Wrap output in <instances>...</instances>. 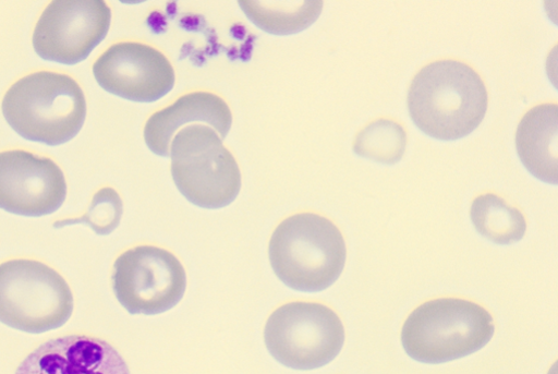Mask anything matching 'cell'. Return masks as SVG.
<instances>
[{
	"label": "cell",
	"instance_id": "7",
	"mask_svg": "<svg viewBox=\"0 0 558 374\" xmlns=\"http://www.w3.org/2000/svg\"><path fill=\"white\" fill-rule=\"evenodd\" d=\"M265 343L281 364L315 370L340 353L345 331L336 312L313 302H291L276 310L265 327Z\"/></svg>",
	"mask_w": 558,
	"mask_h": 374
},
{
	"label": "cell",
	"instance_id": "17",
	"mask_svg": "<svg viewBox=\"0 0 558 374\" xmlns=\"http://www.w3.org/2000/svg\"><path fill=\"white\" fill-rule=\"evenodd\" d=\"M404 129L391 120L380 119L362 130L353 144L355 155L383 165L399 162L405 152Z\"/></svg>",
	"mask_w": 558,
	"mask_h": 374
},
{
	"label": "cell",
	"instance_id": "12",
	"mask_svg": "<svg viewBox=\"0 0 558 374\" xmlns=\"http://www.w3.org/2000/svg\"><path fill=\"white\" fill-rule=\"evenodd\" d=\"M15 374H131L122 354L108 341L69 335L34 350Z\"/></svg>",
	"mask_w": 558,
	"mask_h": 374
},
{
	"label": "cell",
	"instance_id": "16",
	"mask_svg": "<svg viewBox=\"0 0 558 374\" xmlns=\"http://www.w3.org/2000/svg\"><path fill=\"white\" fill-rule=\"evenodd\" d=\"M470 218L482 237L499 245L519 242L526 231L522 213L495 194L477 196L471 205Z\"/></svg>",
	"mask_w": 558,
	"mask_h": 374
},
{
	"label": "cell",
	"instance_id": "8",
	"mask_svg": "<svg viewBox=\"0 0 558 374\" xmlns=\"http://www.w3.org/2000/svg\"><path fill=\"white\" fill-rule=\"evenodd\" d=\"M113 290L131 314L165 313L183 299L187 276L171 252L142 245L123 253L114 264Z\"/></svg>",
	"mask_w": 558,
	"mask_h": 374
},
{
	"label": "cell",
	"instance_id": "5",
	"mask_svg": "<svg viewBox=\"0 0 558 374\" xmlns=\"http://www.w3.org/2000/svg\"><path fill=\"white\" fill-rule=\"evenodd\" d=\"M170 158L174 183L193 205L220 209L239 196L241 170L213 128L191 124L179 131L171 143Z\"/></svg>",
	"mask_w": 558,
	"mask_h": 374
},
{
	"label": "cell",
	"instance_id": "2",
	"mask_svg": "<svg viewBox=\"0 0 558 374\" xmlns=\"http://www.w3.org/2000/svg\"><path fill=\"white\" fill-rule=\"evenodd\" d=\"M2 110L10 126L23 138L57 147L74 140L84 128L87 100L71 76L38 72L9 89Z\"/></svg>",
	"mask_w": 558,
	"mask_h": 374
},
{
	"label": "cell",
	"instance_id": "6",
	"mask_svg": "<svg viewBox=\"0 0 558 374\" xmlns=\"http://www.w3.org/2000/svg\"><path fill=\"white\" fill-rule=\"evenodd\" d=\"M74 312L68 281L52 267L34 260L0 264V322L31 334L62 327Z\"/></svg>",
	"mask_w": 558,
	"mask_h": 374
},
{
	"label": "cell",
	"instance_id": "13",
	"mask_svg": "<svg viewBox=\"0 0 558 374\" xmlns=\"http://www.w3.org/2000/svg\"><path fill=\"white\" fill-rule=\"evenodd\" d=\"M232 122V112L222 98L198 92L185 95L172 106L153 114L145 126L144 137L154 154L170 158L171 143L182 129L191 124H205L216 130L225 141Z\"/></svg>",
	"mask_w": 558,
	"mask_h": 374
},
{
	"label": "cell",
	"instance_id": "11",
	"mask_svg": "<svg viewBox=\"0 0 558 374\" xmlns=\"http://www.w3.org/2000/svg\"><path fill=\"white\" fill-rule=\"evenodd\" d=\"M66 196L65 174L52 159L26 150L0 153V209L43 217L58 212Z\"/></svg>",
	"mask_w": 558,
	"mask_h": 374
},
{
	"label": "cell",
	"instance_id": "15",
	"mask_svg": "<svg viewBox=\"0 0 558 374\" xmlns=\"http://www.w3.org/2000/svg\"><path fill=\"white\" fill-rule=\"evenodd\" d=\"M246 17L260 31L274 36H291L308 29L323 12V2H240Z\"/></svg>",
	"mask_w": 558,
	"mask_h": 374
},
{
	"label": "cell",
	"instance_id": "14",
	"mask_svg": "<svg viewBox=\"0 0 558 374\" xmlns=\"http://www.w3.org/2000/svg\"><path fill=\"white\" fill-rule=\"evenodd\" d=\"M558 107L545 104L532 108L515 132V148L524 168L537 180L557 185Z\"/></svg>",
	"mask_w": 558,
	"mask_h": 374
},
{
	"label": "cell",
	"instance_id": "10",
	"mask_svg": "<svg viewBox=\"0 0 558 374\" xmlns=\"http://www.w3.org/2000/svg\"><path fill=\"white\" fill-rule=\"evenodd\" d=\"M94 75L109 94L138 104L159 101L175 85V72L168 58L138 43L112 46L95 63Z\"/></svg>",
	"mask_w": 558,
	"mask_h": 374
},
{
	"label": "cell",
	"instance_id": "18",
	"mask_svg": "<svg viewBox=\"0 0 558 374\" xmlns=\"http://www.w3.org/2000/svg\"><path fill=\"white\" fill-rule=\"evenodd\" d=\"M123 201L112 188L100 190L93 200L88 212L81 218L57 221L56 228L86 224L99 236L112 233L121 224L123 216Z\"/></svg>",
	"mask_w": 558,
	"mask_h": 374
},
{
	"label": "cell",
	"instance_id": "3",
	"mask_svg": "<svg viewBox=\"0 0 558 374\" xmlns=\"http://www.w3.org/2000/svg\"><path fill=\"white\" fill-rule=\"evenodd\" d=\"M269 258L278 278L301 292H320L342 274L347 246L341 231L329 219L303 213L283 220L274 231Z\"/></svg>",
	"mask_w": 558,
	"mask_h": 374
},
{
	"label": "cell",
	"instance_id": "9",
	"mask_svg": "<svg viewBox=\"0 0 558 374\" xmlns=\"http://www.w3.org/2000/svg\"><path fill=\"white\" fill-rule=\"evenodd\" d=\"M111 22L104 0H54L36 26L34 49L45 61L77 65L107 38Z\"/></svg>",
	"mask_w": 558,
	"mask_h": 374
},
{
	"label": "cell",
	"instance_id": "4",
	"mask_svg": "<svg viewBox=\"0 0 558 374\" xmlns=\"http://www.w3.org/2000/svg\"><path fill=\"white\" fill-rule=\"evenodd\" d=\"M495 333L492 315L480 304L458 298L427 301L407 318L401 342L415 361L439 364L470 355Z\"/></svg>",
	"mask_w": 558,
	"mask_h": 374
},
{
	"label": "cell",
	"instance_id": "1",
	"mask_svg": "<svg viewBox=\"0 0 558 374\" xmlns=\"http://www.w3.org/2000/svg\"><path fill=\"white\" fill-rule=\"evenodd\" d=\"M408 110L425 135L452 142L470 135L484 120L488 96L469 65L441 60L423 68L408 92Z\"/></svg>",
	"mask_w": 558,
	"mask_h": 374
}]
</instances>
